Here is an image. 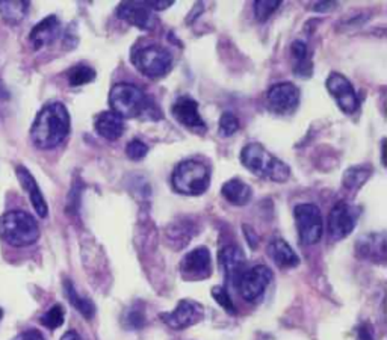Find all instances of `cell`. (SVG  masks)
<instances>
[{"label":"cell","mask_w":387,"mask_h":340,"mask_svg":"<svg viewBox=\"0 0 387 340\" xmlns=\"http://www.w3.org/2000/svg\"><path fill=\"white\" fill-rule=\"evenodd\" d=\"M70 133V113L62 103L44 106L33 121L30 129L32 142L40 150H52L58 147Z\"/></svg>","instance_id":"cell-1"},{"label":"cell","mask_w":387,"mask_h":340,"mask_svg":"<svg viewBox=\"0 0 387 340\" xmlns=\"http://www.w3.org/2000/svg\"><path fill=\"white\" fill-rule=\"evenodd\" d=\"M241 164L249 173L260 178L283 183L291 177V168L276 156H272L264 145L257 142L247 144L241 152Z\"/></svg>","instance_id":"cell-2"},{"label":"cell","mask_w":387,"mask_h":340,"mask_svg":"<svg viewBox=\"0 0 387 340\" xmlns=\"http://www.w3.org/2000/svg\"><path fill=\"white\" fill-rule=\"evenodd\" d=\"M0 237L13 246H28L38 241L40 227L32 215L11 210L0 217Z\"/></svg>","instance_id":"cell-3"},{"label":"cell","mask_w":387,"mask_h":340,"mask_svg":"<svg viewBox=\"0 0 387 340\" xmlns=\"http://www.w3.org/2000/svg\"><path fill=\"white\" fill-rule=\"evenodd\" d=\"M173 188L184 196H201L211 185V168L197 159L177 164L172 176Z\"/></svg>","instance_id":"cell-4"},{"label":"cell","mask_w":387,"mask_h":340,"mask_svg":"<svg viewBox=\"0 0 387 340\" xmlns=\"http://www.w3.org/2000/svg\"><path fill=\"white\" fill-rule=\"evenodd\" d=\"M149 97L144 91L129 82L113 85L109 91V106L113 113L124 118H136L149 110Z\"/></svg>","instance_id":"cell-5"},{"label":"cell","mask_w":387,"mask_h":340,"mask_svg":"<svg viewBox=\"0 0 387 340\" xmlns=\"http://www.w3.org/2000/svg\"><path fill=\"white\" fill-rule=\"evenodd\" d=\"M130 60L136 70L153 81L165 77L173 68V55L157 44L136 47L130 55Z\"/></svg>","instance_id":"cell-6"},{"label":"cell","mask_w":387,"mask_h":340,"mask_svg":"<svg viewBox=\"0 0 387 340\" xmlns=\"http://www.w3.org/2000/svg\"><path fill=\"white\" fill-rule=\"evenodd\" d=\"M295 225L304 245H315L321 241L324 233V220L320 208L312 203H303L293 209Z\"/></svg>","instance_id":"cell-7"},{"label":"cell","mask_w":387,"mask_h":340,"mask_svg":"<svg viewBox=\"0 0 387 340\" xmlns=\"http://www.w3.org/2000/svg\"><path fill=\"white\" fill-rule=\"evenodd\" d=\"M360 210L348 201H337L328 215V234L333 241H342L356 229Z\"/></svg>","instance_id":"cell-8"},{"label":"cell","mask_w":387,"mask_h":340,"mask_svg":"<svg viewBox=\"0 0 387 340\" xmlns=\"http://www.w3.org/2000/svg\"><path fill=\"white\" fill-rule=\"evenodd\" d=\"M272 281V271L265 265H256L249 269H245L244 274L239 278L236 289L241 293V297L254 302L264 297L265 290Z\"/></svg>","instance_id":"cell-9"},{"label":"cell","mask_w":387,"mask_h":340,"mask_svg":"<svg viewBox=\"0 0 387 340\" xmlns=\"http://www.w3.org/2000/svg\"><path fill=\"white\" fill-rule=\"evenodd\" d=\"M301 93L297 85L280 82L272 85L267 93V106L277 115H291L300 105Z\"/></svg>","instance_id":"cell-10"},{"label":"cell","mask_w":387,"mask_h":340,"mask_svg":"<svg viewBox=\"0 0 387 340\" xmlns=\"http://www.w3.org/2000/svg\"><path fill=\"white\" fill-rule=\"evenodd\" d=\"M204 317V309L203 305L197 301H191V300H181L179 301L177 307L169 312V313H162L161 319L164 324H167L169 328L173 330H186V328L197 325L198 322L203 321Z\"/></svg>","instance_id":"cell-11"},{"label":"cell","mask_w":387,"mask_h":340,"mask_svg":"<svg viewBox=\"0 0 387 340\" xmlns=\"http://www.w3.org/2000/svg\"><path fill=\"white\" fill-rule=\"evenodd\" d=\"M327 91L336 101V105L344 113H354L359 109V97L356 89L348 79L340 73H332L325 82Z\"/></svg>","instance_id":"cell-12"},{"label":"cell","mask_w":387,"mask_h":340,"mask_svg":"<svg viewBox=\"0 0 387 340\" xmlns=\"http://www.w3.org/2000/svg\"><path fill=\"white\" fill-rule=\"evenodd\" d=\"M117 16L141 30H153L157 26L155 11L147 6L145 2H124L118 5Z\"/></svg>","instance_id":"cell-13"},{"label":"cell","mask_w":387,"mask_h":340,"mask_svg":"<svg viewBox=\"0 0 387 340\" xmlns=\"http://www.w3.org/2000/svg\"><path fill=\"white\" fill-rule=\"evenodd\" d=\"M173 117L191 130H206V123L201 118L197 100H194L191 96L179 97L172 108Z\"/></svg>","instance_id":"cell-14"},{"label":"cell","mask_w":387,"mask_h":340,"mask_svg":"<svg viewBox=\"0 0 387 340\" xmlns=\"http://www.w3.org/2000/svg\"><path fill=\"white\" fill-rule=\"evenodd\" d=\"M180 271L191 278H206L212 272V257L206 246L189 251L180 262Z\"/></svg>","instance_id":"cell-15"},{"label":"cell","mask_w":387,"mask_h":340,"mask_svg":"<svg viewBox=\"0 0 387 340\" xmlns=\"http://www.w3.org/2000/svg\"><path fill=\"white\" fill-rule=\"evenodd\" d=\"M220 262L224 268L227 280H229L236 288L239 278H241V276L245 272L247 260H245L244 251L236 245H227L221 249Z\"/></svg>","instance_id":"cell-16"},{"label":"cell","mask_w":387,"mask_h":340,"mask_svg":"<svg viewBox=\"0 0 387 340\" xmlns=\"http://www.w3.org/2000/svg\"><path fill=\"white\" fill-rule=\"evenodd\" d=\"M61 35V23L56 16H49L33 26L29 33V40L37 50L52 44Z\"/></svg>","instance_id":"cell-17"},{"label":"cell","mask_w":387,"mask_h":340,"mask_svg":"<svg viewBox=\"0 0 387 340\" xmlns=\"http://www.w3.org/2000/svg\"><path fill=\"white\" fill-rule=\"evenodd\" d=\"M16 174H17V177L20 180L23 189L28 192L33 209L37 210V213L40 215L41 218L47 217V212H49L47 203H45V200L43 197V192H41V189H40V186L37 183V180L33 178V176L29 173V169L25 168V166H17Z\"/></svg>","instance_id":"cell-18"},{"label":"cell","mask_w":387,"mask_h":340,"mask_svg":"<svg viewBox=\"0 0 387 340\" xmlns=\"http://www.w3.org/2000/svg\"><path fill=\"white\" fill-rule=\"evenodd\" d=\"M357 256L372 262H384L386 259V236L384 233H372L361 236L356 245Z\"/></svg>","instance_id":"cell-19"},{"label":"cell","mask_w":387,"mask_h":340,"mask_svg":"<svg viewBox=\"0 0 387 340\" xmlns=\"http://www.w3.org/2000/svg\"><path fill=\"white\" fill-rule=\"evenodd\" d=\"M94 129L101 138H105L108 141H117L121 138L124 130H126V123H124V120L118 117L117 113H113L112 110H106L97 115Z\"/></svg>","instance_id":"cell-20"},{"label":"cell","mask_w":387,"mask_h":340,"mask_svg":"<svg viewBox=\"0 0 387 340\" xmlns=\"http://www.w3.org/2000/svg\"><path fill=\"white\" fill-rule=\"evenodd\" d=\"M268 254L279 268L291 269L300 265V257L293 251L292 246L281 239V237H274L268 245Z\"/></svg>","instance_id":"cell-21"},{"label":"cell","mask_w":387,"mask_h":340,"mask_svg":"<svg viewBox=\"0 0 387 340\" xmlns=\"http://www.w3.org/2000/svg\"><path fill=\"white\" fill-rule=\"evenodd\" d=\"M223 197L235 204V206H245V204L249 203L253 196V189L249 185H247L245 181L239 180V178H232L229 181H225L223 189H221Z\"/></svg>","instance_id":"cell-22"},{"label":"cell","mask_w":387,"mask_h":340,"mask_svg":"<svg viewBox=\"0 0 387 340\" xmlns=\"http://www.w3.org/2000/svg\"><path fill=\"white\" fill-rule=\"evenodd\" d=\"M64 286H65V293H67V297H68V301L72 302L73 307L79 313H81L84 317H86V319H91V317H93L96 314V305H94V302L91 301L89 298H85V297H82V295H79L77 290L74 289L72 281L65 280Z\"/></svg>","instance_id":"cell-23"},{"label":"cell","mask_w":387,"mask_h":340,"mask_svg":"<svg viewBox=\"0 0 387 340\" xmlns=\"http://www.w3.org/2000/svg\"><path fill=\"white\" fill-rule=\"evenodd\" d=\"M292 56L295 60V67L293 70L297 73V76H310L312 72V62H310V56H309V49H307V44L304 41H293L292 47H291Z\"/></svg>","instance_id":"cell-24"},{"label":"cell","mask_w":387,"mask_h":340,"mask_svg":"<svg viewBox=\"0 0 387 340\" xmlns=\"http://www.w3.org/2000/svg\"><path fill=\"white\" fill-rule=\"evenodd\" d=\"M372 174L371 165H357L347 169L342 183L348 191H357L366 183Z\"/></svg>","instance_id":"cell-25"},{"label":"cell","mask_w":387,"mask_h":340,"mask_svg":"<svg viewBox=\"0 0 387 340\" xmlns=\"http://www.w3.org/2000/svg\"><path fill=\"white\" fill-rule=\"evenodd\" d=\"M29 9V2H4L0 0V16L9 23V25H17L23 18L26 17V13Z\"/></svg>","instance_id":"cell-26"},{"label":"cell","mask_w":387,"mask_h":340,"mask_svg":"<svg viewBox=\"0 0 387 340\" xmlns=\"http://www.w3.org/2000/svg\"><path fill=\"white\" fill-rule=\"evenodd\" d=\"M67 77H68V84H70L72 86H84V85L94 81L96 72H94V68L82 64V65L73 67L72 70L68 72Z\"/></svg>","instance_id":"cell-27"},{"label":"cell","mask_w":387,"mask_h":340,"mask_svg":"<svg viewBox=\"0 0 387 340\" xmlns=\"http://www.w3.org/2000/svg\"><path fill=\"white\" fill-rule=\"evenodd\" d=\"M65 319V312L61 304H55L53 307H50L47 312H45L41 317V324L44 327L50 328V330H56L64 324Z\"/></svg>","instance_id":"cell-28"},{"label":"cell","mask_w":387,"mask_h":340,"mask_svg":"<svg viewBox=\"0 0 387 340\" xmlns=\"http://www.w3.org/2000/svg\"><path fill=\"white\" fill-rule=\"evenodd\" d=\"M280 0H256L254 16L259 21H267L280 8Z\"/></svg>","instance_id":"cell-29"},{"label":"cell","mask_w":387,"mask_h":340,"mask_svg":"<svg viewBox=\"0 0 387 340\" xmlns=\"http://www.w3.org/2000/svg\"><path fill=\"white\" fill-rule=\"evenodd\" d=\"M239 129V120L233 115L232 112H225L223 113V117L220 120V135L227 138V136H232L236 133Z\"/></svg>","instance_id":"cell-30"},{"label":"cell","mask_w":387,"mask_h":340,"mask_svg":"<svg viewBox=\"0 0 387 340\" xmlns=\"http://www.w3.org/2000/svg\"><path fill=\"white\" fill-rule=\"evenodd\" d=\"M212 297L213 300L218 302L221 307L225 310V312H229V313H235V305H233V301L230 298V295L229 292H227L224 288L221 286H215L212 289Z\"/></svg>","instance_id":"cell-31"},{"label":"cell","mask_w":387,"mask_h":340,"mask_svg":"<svg viewBox=\"0 0 387 340\" xmlns=\"http://www.w3.org/2000/svg\"><path fill=\"white\" fill-rule=\"evenodd\" d=\"M149 153V147L144 144L141 140H132L126 147V154L132 159V161H141Z\"/></svg>","instance_id":"cell-32"},{"label":"cell","mask_w":387,"mask_h":340,"mask_svg":"<svg viewBox=\"0 0 387 340\" xmlns=\"http://www.w3.org/2000/svg\"><path fill=\"white\" fill-rule=\"evenodd\" d=\"M126 322H128V327L129 328H135V330H138V328H141L145 322L144 319V313L141 310H130L128 313V317H126Z\"/></svg>","instance_id":"cell-33"},{"label":"cell","mask_w":387,"mask_h":340,"mask_svg":"<svg viewBox=\"0 0 387 340\" xmlns=\"http://www.w3.org/2000/svg\"><path fill=\"white\" fill-rule=\"evenodd\" d=\"M357 339L359 340H375V334H374V328L369 322H363L359 327L357 332Z\"/></svg>","instance_id":"cell-34"},{"label":"cell","mask_w":387,"mask_h":340,"mask_svg":"<svg viewBox=\"0 0 387 340\" xmlns=\"http://www.w3.org/2000/svg\"><path fill=\"white\" fill-rule=\"evenodd\" d=\"M13 340H44V337L38 330H26L17 334Z\"/></svg>","instance_id":"cell-35"},{"label":"cell","mask_w":387,"mask_h":340,"mask_svg":"<svg viewBox=\"0 0 387 340\" xmlns=\"http://www.w3.org/2000/svg\"><path fill=\"white\" fill-rule=\"evenodd\" d=\"M145 4L150 9H153L155 13L156 11H164L173 5V2H168V0H161V2H156V0H149V2H145Z\"/></svg>","instance_id":"cell-36"},{"label":"cell","mask_w":387,"mask_h":340,"mask_svg":"<svg viewBox=\"0 0 387 340\" xmlns=\"http://www.w3.org/2000/svg\"><path fill=\"white\" fill-rule=\"evenodd\" d=\"M9 91L6 89V86L4 85V82L0 81V110H4L6 108V105L9 103Z\"/></svg>","instance_id":"cell-37"},{"label":"cell","mask_w":387,"mask_h":340,"mask_svg":"<svg viewBox=\"0 0 387 340\" xmlns=\"http://www.w3.org/2000/svg\"><path fill=\"white\" fill-rule=\"evenodd\" d=\"M336 4L335 2H321V4H318L313 6L315 11H328V9H332L335 8Z\"/></svg>","instance_id":"cell-38"},{"label":"cell","mask_w":387,"mask_h":340,"mask_svg":"<svg viewBox=\"0 0 387 340\" xmlns=\"http://www.w3.org/2000/svg\"><path fill=\"white\" fill-rule=\"evenodd\" d=\"M61 340H82V337L79 336L76 332H67V333L61 337Z\"/></svg>","instance_id":"cell-39"},{"label":"cell","mask_w":387,"mask_h":340,"mask_svg":"<svg viewBox=\"0 0 387 340\" xmlns=\"http://www.w3.org/2000/svg\"><path fill=\"white\" fill-rule=\"evenodd\" d=\"M2 316H4V312H2V309H0V319H2Z\"/></svg>","instance_id":"cell-40"}]
</instances>
